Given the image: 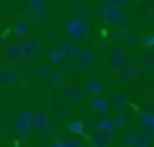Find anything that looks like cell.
<instances>
[{
    "mask_svg": "<svg viewBox=\"0 0 154 147\" xmlns=\"http://www.w3.org/2000/svg\"><path fill=\"white\" fill-rule=\"evenodd\" d=\"M61 96L71 106H80L85 103V89L80 83H65L61 86Z\"/></svg>",
    "mask_w": 154,
    "mask_h": 147,
    "instance_id": "obj_1",
    "label": "cell"
},
{
    "mask_svg": "<svg viewBox=\"0 0 154 147\" xmlns=\"http://www.w3.org/2000/svg\"><path fill=\"white\" fill-rule=\"evenodd\" d=\"M65 32L70 35L73 41H85V40L90 38V30H88V27L80 20V18H73V20L66 22Z\"/></svg>",
    "mask_w": 154,
    "mask_h": 147,
    "instance_id": "obj_2",
    "label": "cell"
},
{
    "mask_svg": "<svg viewBox=\"0 0 154 147\" xmlns=\"http://www.w3.org/2000/svg\"><path fill=\"white\" fill-rule=\"evenodd\" d=\"M73 61L80 70H91L96 63V55L91 48H80Z\"/></svg>",
    "mask_w": 154,
    "mask_h": 147,
    "instance_id": "obj_3",
    "label": "cell"
},
{
    "mask_svg": "<svg viewBox=\"0 0 154 147\" xmlns=\"http://www.w3.org/2000/svg\"><path fill=\"white\" fill-rule=\"evenodd\" d=\"M108 103H109V109L116 111V112H124V111L129 107V98H128L126 91H113L108 98Z\"/></svg>",
    "mask_w": 154,
    "mask_h": 147,
    "instance_id": "obj_4",
    "label": "cell"
},
{
    "mask_svg": "<svg viewBox=\"0 0 154 147\" xmlns=\"http://www.w3.org/2000/svg\"><path fill=\"white\" fill-rule=\"evenodd\" d=\"M20 50H22V58L27 61H37L38 55H40V43L30 38H25L20 43Z\"/></svg>",
    "mask_w": 154,
    "mask_h": 147,
    "instance_id": "obj_5",
    "label": "cell"
},
{
    "mask_svg": "<svg viewBox=\"0 0 154 147\" xmlns=\"http://www.w3.org/2000/svg\"><path fill=\"white\" fill-rule=\"evenodd\" d=\"M137 119H139V124H141V132H144L149 137H154V112H152V109L151 107L143 109L137 114Z\"/></svg>",
    "mask_w": 154,
    "mask_h": 147,
    "instance_id": "obj_6",
    "label": "cell"
},
{
    "mask_svg": "<svg viewBox=\"0 0 154 147\" xmlns=\"http://www.w3.org/2000/svg\"><path fill=\"white\" fill-rule=\"evenodd\" d=\"M90 142H91V147H111L114 142V137L109 132L93 129L90 134Z\"/></svg>",
    "mask_w": 154,
    "mask_h": 147,
    "instance_id": "obj_7",
    "label": "cell"
},
{
    "mask_svg": "<svg viewBox=\"0 0 154 147\" xmlns=\"http://www.w3.org/2000/svg\"><path fill=\"white\" fill-rule=\"evenodd\" d=\"M126 61L128 60H126L124 51L121 50V48H113L106 56V68L109 71H116V70H119Z\"/></svg>",
    "mask_w": 154,
    "mask_h": 147,
    "instance_id": "obj_8",
    "label": "cell"
},
{
    "mask_svg": "<svg viewBox=\"0 0 154 147\" xmlns=\"http://www.w3.org/2000/svg\"><path fill=\"white\" fill-rule=\"evenodd\" d=\"M4 58L8 64H17L22 61V50L18 41H8L4 46Z\"/></svg>",
    "mask_w": 154,
    "mask_h": 147,
    "instance_id": "obj_9",
    "label": "cell"
},
{
    "mask_svg": "<svg viewBox=\"0 0 154 147\" xmlns=\"http://www.w3.org/2000/svg\"><path fill=\"white\" fill-rule=\"evenodd\" d=\"M116 73H118V80H119L121 83H133V81H136L137 76H139L137 66L133 63H129V61H126L119 70H116Z\"/></svg>",
    "mask_w": 154,
    "mask_h": 147,
    "instance_id": "obj_10",
    "label": "cell"
},
{
    "mask_svg": "<svg viewBox=\"0 0 154 147\" xmlns=\"http://www.w3.org/2000/svg\"><path fill=\"white\" fill-rule=\"evenodd\" d=\"M18 80H20V73L15 68H8V66L0 68V86L2 88L14 86V84L18 83Z\"/></svg>",
    "mask_w": 154,
    "mask_h": 147,
    "instance_id": "obj_11",
    "label": "cell"
},
{
    "mask_svg": "<svg viewBox=\"0 0 154 147\" xmlns=\"http://www.w3.org/2000/svg\"><path fill=\"white\" fill-rule=\"evenodd\" d=\"M83 89L88 94H91V96H101V94H104L108 91V84L100 80H88L83 84Z\"/></svg>",
    "mask_w": 154,
    "mask_h": 147,
    "instance_id": "obj_12",
    "label": "cell"
},
{
    "mask_svg": "<svg viewBox=\"0 0 154 147\" xmlns=\"http://www.w3.org/2000/svg\"><path fill=\"white\" fill-rule=\"evenodd\" d=\"M53 116L57 121H61V122H66L71 116H73V107L68 103H57L53 107Z\"/></svg>",
    "mask_w": 154,
    "mask_h": 147,
    "instance_id": "obj_13",
    "label": "cell"
},
{
    "mask_svg": "<svg viewBox=\"0 0 154 147\" xmlns=\"http://www.w3.org/2000/svg\"><path fill=\"white\" fill-rule=\"evenodd\" d=\"M91 106V111L98 116H104V114L109 112V103H108V98H104L103 94L101 96H93L90 103Z\"/></svg>",
    "mask_w": 154,
    "mask_h": 147,
    "instance_id": "obj_14",
    "label": "cell"
},
{
    "mask_svg": "<svg viewBox=\"0 0 154 147\" xmlns=\"http://www.w3.org/2000/svg\"><path fill=\"white\" fill-rule=\"evenodd\" d=\"M66 129H68V132H70L71 136H81V134H85L86 126H85V121L81 119V117H73L71 116L70 119L66 121Z\"/></svg>",
    "mask_w": 154,
    "mask_h": 147,
    "instance_id": "obj_15",
    "label": "cell"
},
{
    "mask_svg": "<svg viewBox=\"0 0 154 147\" xmlns=\"http://www.w3.org/2000/svg\"><path fill=\"white\" fill-rule=\"evenodd\" d=\"M93 129H100V130H104V132H109V134H114L118 130L116 127H114L113 117H108L106 114H104V116H100V119L94 121Z\"/></svg>",
    "mask_w": 154,
    "mask_h": 147,
    "instance_id": "obj_16",
    "label": "cell"
},
{
    "mask_svg": "<svg viewBox=\"0 0 154 147\" xmlns=\"http://www.w3.org/2000/svg\"><path fill=\"white\" fill-rule=\"evenodd\" d=\"M48 121H50V117H48V114L45 111H37V112H33V117H32L30 129H35L37 132H42L43 127L48 124Z\"/></svg>",
    "mask_w": 154,
    "mask_h": 147,
    "instance_id": "obj_17",
    "label": "cell"
},
{
    "mask_svg": "<svg viewBox=\"0 0 154 147\" xmlns=\"http://www.w3.org/2000/svg\"><path fill=\"white\" fill-rule=\"evenodd\" d=\"M12 129L15 130V134H23V132H28L30 130V122H28L27 119L23 117V114H18L17 117L14 119V122H12Z\"/></svg>",
    "mask_w": 154,
    "mask_h": 147,
    "instance_id": "obj_18",
    "label": "cell"
},
{
    "mask_svg": "<svg viewBox=\"0 0 154 147\" xmlns=\"http://www.w3.org/2000/svg\"><path fill=\"white\" fill-rule=\"evenodd\" d=\"M61 53H63V56H65V60H75V56H76V53H78V50H80V46H78V43L76 41H66V43H63L61 45Z\"/></svg>",
    "mask_w": 154,
    "mask_h": 147,
    "instance_id": "obj_19",
    "label": "cell"
},
{
    "mask_svg": "<svg viewBox=\"0 0 154 147\" xmlns=\"http://www.w3.org/2000/svg\"><path fill=\"white\" fill-rule=\"evenodd\" d=\"M131 147H152V137L146 136L144 132H134Z\"/></svg>",
    "mask_w": 154,
    "mask_h": 147,
    "instance_id": "obj_20",
    "label": "cell"
},
{
    "mask_svg": "<svg viewBox=\"0 0 154 147\" xmlns=\"http://www.w3.org/2000/svg\"><path fill=\"white\" fill-rule=\"evenodd\" d=\"M123 12L121 10H116V8H111L109 12H108V15H106V18L104 20L108 22L109 25H114V27H118V25H121L123 23Z\"/></svg>",
    "mask_w": 154,
    "mask_h": 147,
    "instance_id": "obj_21",
    "label": "cell"
},
{
    "mask_svg": "<svg viewBox=\"0 0 154 147\" xmlns=\"http://www.w3.org/2000/svg\"><path fill=\"white\" fill-rule=\"evenodd\" d=\"M37 68H35V73H37V76L40 78V80H48V76H50L51 73H53V66L51 64H43L40 63V61L37 60Z\"/></svg>",
    "mask_w": 154,
    "mask_h": 147,
    "instance_id": "obj_22",
    "label": "cell"
},
{
    "mask_svg": "<svg viewBox=\"0 0 154 147\" xmlns=\"http://www.w3.org/2000/svg\"><path fill=\"white\" fill-rule=\"evenodd\" d=\"M139 63H141V68L146 71H152L154 70V55L151 51L147 53H143L139 58Z\"/></svg>",
    "mask_w": 154,
    "mask_h": 147,
    "instance_id": "obj_23",
    "label": "cell"
},
{
    "mask_svg": "<svg viewBox=\"0 0 154 147\" xmlns=\"http://www.w3.org/2000/svg\"><path fill=\"white\" fill-rule=\"evenodd\" d=\"M63 61H65V56H63L60 48H55V50H51L50 53H48V63H50L51 66H58V64H61Z\"/></svg>",
    "mask_w": 154,
    "mask_h": 147,
    "instance_id": "obj_24",
    "label": "cell"
},
{
    "mask_svg": "<svg viewBox=\"0 0 154 147\" xmlns=\"http://www.w3.org/2000/svg\"><path fill=\"white\" fill-rule=\"evenodd\" d=\"M121 43L126 48H136V46H139V38L133 33H126L121 37Z\"/></svg>",
    "mask_w": 154,
    "mask_h": 147,
    "instance_id": "obj_25",
    "label": "cell"
},
{
    "mask_svg": "<svg viewBox=\"0 0 154 147\" xmlns=\"http://www.w3.org/2000/svg\"><path fill=\"white\" fill-rule=\"evenodd\" d=\"M48 81L53 88H61L66 81H65V74L63 73H58V71H53V73L48 76Z\"/></svg>",
    "mask_w": 154,
    "mask_h": 147,
    "instance_id": "obj_26",
    "label": "cell"
},
{
    "mask_svg": "<svg viewBox=\"0 0 154 147\" xmlns=\"http://www.w3.org/2000/svg\"><path fill=\"white\" fill-rule=\"evenodd\" d=\"M75 71H76V64L73 60H65L61 63V73L65 76H71V74H75Z\"/></svg>",
    "mask_w": 154,
    "mask_h": 147,
    "instance_id": "obj_27",
    "label": "cell"
},
{
    "mask_svg": "<svg viewBox=\"0 0 154 147\" xmlns=\"http://www.w3.org/2000/svg\"><path fill=\"white\" fill-rule=\"evenodd\" d=\"M28 33H30V27H28L27 23H17L14 28V35L18 38H25L28 37Z\"/></svg>",
    "mask_w": 154,
    "mask_h": 147,
    "instance_id": "obj_28",
    "label": "cell"
},
{
    "mask_svg": "<svg viewBox=\"0 0 154 147\" xmlns=\"http://www.w3.org/2000/svg\"><path fill=\"white\" fill-rule=\"evenodd\" d=\"M57 132H58L57 124H55L51 119L48 121V124L43 127V130H42V134H43V136H47V137H50V139H53V137L57 136Z\"/></svg>",
    "mask_w": 154,
    "mask_h": 147,
    "instance_id": "obj_29",
    "label": "cell"
},
{
    "mask_svg": "<svg viewBox=\"0 0 154 147\" xmlns=\"http://www.w3.org/2000/svg\"><path fill=\"white\" fill-rule=\"evenodd\" d=\"M30 10L35 12V14H40V12H45L47 8V2L45 0H30Z\"/></svg>",
    "mask_w": 154,
    "mask_h": 147,
    "instance_id": "obj_30",
    "label": "cell"
},
{
    "mask_svg": "<svg viewBox=\"0 0 154 147\" xmlns=\"http://www.w3.org/2000/svg\"><path fill=\"white\" fill-rule=\"evenodd\" d=\"M113 122H114L116 129H126L128 127V116H124L123 112H118V116H114Z\"/></svg>",
    "mask_w": 154,
    "mask_h": 147,
    "instance_id": "obj_31",
    "label": "cell"
},
{
    "mask_svg": "<svg viewBox=\"0 0 154 147\" xmlns=\"http://www.w3.org/2000/svg\"><path fill=\"white\" fill-rule=\"evenodd\" d=\"M61 144H63V147H83V146H81V140L78 139V136L68 137V139L61 140Z\"/></svg>",
    "mask_w": 154,
    "mask_h": 147,
    "instance_id": "obj_32",
    "label": "cell"
},
{
    "mask_svg": "<svg viewBox=\"0 0 154 147\" xmlns=\"http://www.w3.org/2000/svg\"><path fill=\"white\" fill-rule=\"evenodd\" d=\"M139 45L143 48H146V50H151V48L154 46V37L152 35H146L143 40H139Z\"/></svg>",
    "mask_w": 154,
    "mask_h": 147,
    "instance_id": "obj_33",
    "label": "cell"
},
{
    "mask_svg": "<svg viewBox=\"0 0 154 147\" xmlns=\"http://www.w3.org/2000/svg\"><path fill=\"white\" fill-rule=\"evenodd\" d=\"M133 137H134V132H124L123 137H121L123 146L124 147H131V144H133Z\"/></svg>",
    "mask_w": 154,
    "mask_h": 147,
    "instance_id": "obj_34",
    "label": "cell"
},
{
    "mask_svg": "<svg viewBox=\"0 0 154 147\" xmlns=\"http://www.w3.org/2000/svg\"><path fill=\"white\" fill-rule=\"evenodd\" d=\"M128 32H129V28H126V27H121V28H118V30H114L113 32V35H116V37H123V35H126Z\"/></svg>",
    "mask_w": 154,
    "mask_h": 147,
    "instance_id": "obj_35",
    "label": "cell"
},
{
    "mask_svg": "<svg viewBox=\"0 0 154 147\" xmlns=\"http://www.w3.org/2000/svg\"><path fill=\"white\" fill-rule=\"evenodd\" d=\"M18 140H20V142H27V140L28 139H30V137H32V132H30V130H28V132H23V134H18Z\"/></svg>",
    "mask_w": 154,
    "mask_h": 147,
    "instance_id": "obj_36",
    "label": "cell"
},
{
    "mask_svg": "<svg viewBox=\"0 0 154 147\" xmlns=\"http://www.w3.org/2000/svg\"><path fill=\"white\" fill-rule=\"evenodd\" d=\"M55 43H57V37H55V35L53 33H51V35H48V37H47V46H55Z\"/></svg>",
    "mask_w": 154,
    "mask_h": 147,
    "instance_id": "obj_37",
    "label": "cell"
},
{
    "mask_svg": "<svg viewBox=\"0 0 154 147\" xmlns=\"http://www.w3.org/2000/svg\"><path fill=\"white\" fill-rule=\"evenodd\" d=\"M124 2H126V0H111V4H113L114 7H123Z\"/></svg>",
    "mask_w": 154,
    "mask_h": 147,
    "instance_id": "obj_38",
    "label": "cell"
},
{
    "mask_svg": "<svg viewBox=\"0 0 154 147\" xmlns=\"http://www.w3.org/2000/svg\"><path fill=\"white\" fill-rule=\"evenodd\" d=\"M48 147H63V144H61V140H55V142H51Z\"/></svg>",
    "mask_w": 154,
    "mask_h": 147,
    "instance_id": "obj_39",
    "label": "cell"
},
{
    "mask_svg": "<svg viewBox=\"0 0 154 147\" xmlns=\"http://www.w3.org/2000/svg\"><path fill=\"white\" fill-rule=\"evenodd\" d=\"M0 68H2V63H0Z\"/></svg>",
    "mask_w": 154,
    "mask_h": 147,
    "instance_id": "obj_40",
    "label": "cell"
}]
</instances>
